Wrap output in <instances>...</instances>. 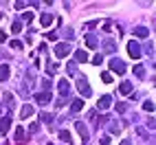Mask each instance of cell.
I'll return each mask as SVG.
<instances>
[{"instance_id": "cell-6", "label": "cell", "mask_w": 156, "mask_h": 145, "mask_svg": "<svg viewBox=\"0 0 156 145\" xmlns=\"http://www.w3.org/2000/svg\"><path fill=\"white\" fill-rule=\"evenodd\" d=\"M11 128V117H2L0 119V134H7Z\"/></svg>"}, {"instance_id": "cell-2", "label": "cell", "mask_w": 156, "mask_h": 145, "mask_svg": "<svg viewBox=\"0 0 156 145\" xmlns=\"http://www.w3.org/2000/svg\"><path fill=\"white\" fill-rule=\"evenodd\" d=\"M70 53V44H66V42H59L57 46H55V55L57 57H66Z\"/></svg>"}, {"instance_id": "cell-19", "label": "cell", "mask_w": 156, "mask_h": 145, "mask_svg": "<svg viewBox=\"0 0 156 145\" xmlns=\"http://www.w3.org/2000/svg\"><path fill=\"white\" fill-rule=\"evenodd\" d=\"M134 33H136V37H147V29H143V27H139L136 31H134Z\"/></svg>"}, {"instance_id": "cell-12", "label": "cell", "mask_w": 156, "mask_h": 145, "mask_svg": "<svg viewBox=\"0 0 156 145\" xmlns=\"http://www.w3.org/2000/svg\"><path fill=\"white\" fill-rule=\"evenodd\" d=\"M75 130H77V132H79L84 139H88V130H86V126H84L81 121H77V123H75Z\"/></svg>"}, {"instance_id": "cell-8", "label": "cell", "mask_w": 156, "mask_h": 145, "mask_svg": "<svg viewBox=\"0 0 156 145\" xmlns=\"http://www.w3.org/2000/svg\"><path fill=\"white\" fill-rule=\"evenodd\" d=\"M110 106H112V97H108V95H106V97H101L99 103H97V108H99V110H108Z\"/></svg>"}, {"instance_id": "cell-18", "label": "cell", "mask_w": 156, "mask_h": 145, "mask_svg": "<svg viewBox=\"0 0 156 145\" xmlns=\"http://www.w3.org/2000/svg\"><path fill=\"white\" fill-rule=\"evenodd\" d=\"M59 139L64 141V143H73V139H70V132H66V130H62V132H59Z\"/></svg>"}, {"instance_id": "cell-14", "label": "cell", "mask_w": 156, "mask_h": 145, "mask_svg": "<svg viewBox=\"0 0 156 145\" xmlns=\"http://www.w3.org/2000/svg\"><path fill=\"white\" fill-rule=\"evenodd\" d=\"M31 115H33V106H24L22 112H20V119H29Z\"/></svg>"}, {"instance_id": "cell-4", "label": "cell", "mask_w": 156, "mask_h": 145, "mask_svg": "<svg viewBox=\"0 0 156 145\" xmlns=\"http://www.w3.org/2000/svg\"><path fill=\"white\" fill-rule=\"evenodd\" d=\"M57 90H59V95H62V97H68V95H70V86H68V81H66V79H59V81H57Z\"/></svg>"}, {"instance_id": "cell-24", "label": "cell", "mask_w": 156, "mask_h": 145, "mask_svg": "<svg viewBox=\"0 0 156 145\" xmlns=\"http://www.w3.org/2000/svg\"><path fill=\"white\" fill-rule=\"evenodd\" d=\"M40 117H42V121H46V123H51V121H53V117H51L48 112H42V115H40Z\"/></svg>"}, {"instance_id": "cell-27", "label": "cell", "mask_w": 156, "mask_h": 145, "mask_svg": "<svg viewBox=\"0 0 156 145\" xmlns=\"http://www.w3.org/2000/svg\"><path fill=\"white\" fill-rule=\"evenodd\" d=\"M134 75H136V77H143V66H136V68H134Z\"/></svg>"}, {"instance_id": "cell-11", "label": "cell", "mask_w": 156, "mask_h": 145, "mask_svg": "<svg viewBox=\"0 0 156 145\" xmlns=\"http://www.w3.org/2000/svg\"><path fill=\"white\" fill-rule=\"evenodd\" d=\"M9 79V64H0V81Z\"/></svg>"}, {"instance_id": "cell-26", "label": "cell", "mask_w": 156, "mask_h": 145, "mask_svg": "<svg viewBox=\"0 0 156 145\" xmlns=\"http://www.w3.org/2000/svg\"><path fill=\"white\" fill-rule=\"evenodd\" d=\"M126 110H128V108H126V103H117V112H119V115H123Z\"/></svg>"}, {"instance_id": "cell-7", "label": "cell", "mask_w": 156, "mask_h": 145, "mask_svg": "<svg viewBox=\"0 0 156 145\" xmlns=\"http://www.w3.org/2000/svg\"><path fill=\"white\" fill-rule=\"evenodd\" d=\"M35 101L40 103V106H46V103L51 101V92H37V95H35Z\"/></svg>"}, {"instance_id": "cell-25", "label": "cell", "mask_w": 156, "mask_h": 145, "mask_svg": "<svg viewBox=\"0 0 156 145\" xmlns=\"http://www.w3.org/2000/svg\"><path fill=\"white\" fill-rule=\"evenodd\" d=\"M106 51H108V53H114V51H117V46H114V42H108V44H106Z\"/></svg>"}, {"instance_id": "cell-10", "label": "cell", "mask_w": 156, "mask_h": 145, "mask_svg": "<svg viewBox=\"0 0 156 145\" xmlns=\"http://www.w3.org/2000/svg\"><path fill=\"white\" fill-rule=\"evenodd\" d=\"M16 141H18V143H27V141H29L27 132H24L22 128H18V132H16Z\"/></svg>"}, {"instance_id": "cell-9", "label": "cell", "mask_w": 156, "mask_h": 145, "mask_svg": "<svg viewBox=\"0 0 156 145\" xmlns=\"http://www.w3.org/2000/svg\"><path fill=\"white\" fill-rule=\"evenodd\" d=\"M119 92H121V95H132V84H130V81H121Z\"/></svg>"}, {"instance_id": "cell-23", "label": "cell", "mask_w": 156, "mask_h": 145, "mask_svg": "<svg viewBox=\"0 0 156 145\" xmlns=\"http://www.w3.org/2000/svg\"><path fill=\"white\" fill-rule=\"evenodd\" d=\"M101 79L106 81V84H110V81H112V75H110V72H101Z\"/></svg>"}, {"instance_id": "cell-16", "label": "cell", "mask_w": 156, "mask_h": 145, "mask_svg": "<svg viewBox=\"0 0 156 145\" xmlns=\"http://www.w3.org/2000/svg\"><path fill=\"white\" fill-rule=\"evenodd\" d=\"M75 59L77 62H88V53L86 51H75Z\"/></svg>"}, {"instance_id": "cell-21", "label": "cell", "mask_w": 156, "mask_h": 145, "mask_svg": "<svg viewBox=\"0 0 156 145\" xmlns=\"http://www.w3.org/2000/svg\"><path fill=\"white\" fill-rule=\"evenodd\" d=\"M143 110H145V112H152V110H154V101H145V103H143Z\"/></svg>"}, {"instance_id": "cell-20", "label": "cell", "mask_w": 156, "mask_h": 145, "mask_svg": "<svg viewBox=\"0 0 156 145\" xmlns=\"http://www.w3.org/2000/svg\"><path fill=\"white\" fill-rule=\"evenodd\" d=\"M11 31H13V33H20V31H22V22H20V20H16L13 27H11Z\"/></svg>"}, {"instance_id": "cell-30", "label": "cell", "mask_w": 156, "mask_h": 145, "mask_svg": "<svg viewBox=\"0 0 156 145\" xmlns=\"http://www.w3.org/2000/svg\"><path fill=\"white\" fill-rule=\"evenodd\" d=\"M101 145H110V136H103L101 139Z\"/></svg>"}, {"instance_id": "cell-5", "label": "cell", "mask_w": 156, "mask_h": 145, "mask_svg": "<svg viewBox=\"0 0 156 145\" xmlns=\"http://www.w3.org/2000/svg\"><path fill=\"white\" fill-rule=\"evenodd\" d=\"M77 90H79L84 97H88V95H90V86H88V81L79 77V79H77Z\"/></svg>"}, {"instance_id": "cell-1", "label": "cell", "mask_w": 156, "mask_h": 145, "mask_svg": "<svg viewBox=\"0 0 156 145\" xmlns=\"http://www.w3.org/2000/svg\"><path fill=\"white\" fill-rule=\"evenodd\" d=\"M128 55H130L132 59H139V57L143 55V48L139 46V42H136V40H132V42H128Z\"/></svg>"}, {"instance_id": "cell-17", "label": "cell", "mask_w": 156, "mask_h": 145, "mask_svg": "<svg viewBox=\"0 0 156 145\" xmlns=\"http://www.w3.org/2000/svg\"><path fill=\"white\" fill-rule=\"evenodd\" d=\"M81 108H84V101H81V99H75V101H73V106H70L73 112H79Z\"/></svg>"}, {"instance_id": "cell-13", "label": "cell", "mask_w": 156, "mask_h": 145, "mask_svg": "<svg viewBox=\"0 0 156 145\" xmlns=\"http://www.w3.org/2000/svg\"><path fill=\"white\" fill-rule=\"evenodd\" d=\"M86 46L88 48H97V35H86Z\"/></svg>"}, {"instance_id": "cell-29", "label": "cell", "mask_w": 156, "mask_h": 145, "mask_svg": "<svg viewBox=\"0 0 156 145\" xmlns=\"http://www.w3.org/2000/svg\"><path fill=\"white\" fill-rule=\"evenodd\" d=\"M11 46H13V48H18V51H20V48H22V44H20V42H18V40H13V42H11Z\"/></svg>"}, {"instance_id": "cell-15", "label": "cell", "mask_w": 156, "mask_h": 145, "mask_svg": "<svg viewBox=\"0 0 156 145\" xmlns=\"http://www.w3.org/2000/svg\"><path fill=\"white\" fill-rule=\"evenodd\" d=\"M51 22H53V16H51V13H42V18H40V24H42V27H48Z\"/></svg>"}, {"instance_id": "cell-31", "label": "cell", "mask_w": 156, "mask_h": 145, "mask_svg": "<svg viewBox=\"0 0 156 145\" xmlns=\"http://www.w3.org/2000/svg\"><path fill=\"white\" fill-rule=\"evenodd\" d=\"M121 145H130V141H123V143H121Z\"/></svg>"}, {"instance_id": "cell-28", "label": "cell", "mask_w": 156, "mask_h": 145, "mask_svg": "<svg viewBox=\"0 0 156 145\" xmlns=\"http://www.w3.org/2000/svg\"><path fill=\"white\" fill-rule=\"evenodd\" d=\"M101 62H103L101 55H95V57H92V64H101Z\"/></svg>"}, {"instance_id": "cell-22", "label": "cell", "mask_w": 156, "mask_h": 145, "mask_svg": "<svg viewBox=\"0 0 156 145\" xmlns=\"http://www.w3.org/2000/svg\"><path fill=\"white\" fill-rule=\"evenodd\" d=\"M33 20V11H24V16H22V22H31Z\"/></svg>"}, {"instance_id": "cell-3", "label": "cell", "mask_w": 156, "mask_h": 145, "mask_svg": "<svg viewBox=\"0 0 156 145\" xmlns=\"http://www.w3.org/2000/svg\"><path fill=\"white\" fill-rule=\"evenodd\" d=\"M110 70H114V72H119V75H123V72H126V64H123L121 59L114 57V59L110 62Z\"/></svg>"}]
</instances>
